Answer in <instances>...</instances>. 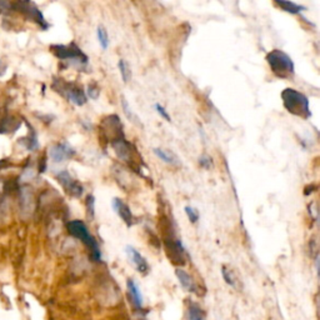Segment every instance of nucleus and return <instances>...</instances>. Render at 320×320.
<instances>
[{"instance_id":"nucleus-1","label":"nucleus","mask_w":320,"mask_h":320,"mask_svg":"<svg viewBox=\"0 0 320 320\" xmlns=\"http://www.w3.org/2000/svg\"><path fill=\"white\" fill-rule=\"evenodd\" d=\"M281 100L285 110L290 114L302 119H309L312 117L309 107V99L305 94L300 93L297 89L286 88L281 91Z\"/></svg>"},{"instance_id":"nucleus-2","label":"nucleus","mask_w":320,"mask_h":320,"mask_svg":"<svg viewBox=\"0 0 320 320\" xmlns=\"http://www.w3.org/2000/svg\"><path fill=\"white\" fill-rule=\"evenodd\" d=\"M266 63L271 73L279 79L290 80L295 75V65L290 55L280 49H273L266 54Z\"/></svg>"},{"instance_id":"nucleus-3","label":"nucleus","mask_w":320,"mask_h":320,"mask_svg":"<svg viewBox=\"0 0 320 320\" xmlns=\"http://www.w3.org/2000/svg\"><path fill=\"white\" fill-rule=\"evenodd\" d=\"M52 52L55 57L62 62L66 63L69 66H73L76 69L88 68L89 58L75 43H71L69 45H52Z\"/></svg>"},{"instance_id":"nucleus-4","label":"nucleus","mask_w":320,"mask_h":320,"mask_svg":"<svg viewBox=\"0 0 320 320\" xmlns=\"http://www.w3.org/2000/svg\"><path fill=\"white\" fill-rule=\"evenodd\" d=\"M66 229H68L69 234L71 237L76 238L80 240L84 245L90 252V256L94 261L102 260V252H100L99 244H98L97 239L89 233L88 227L85 223L81 220H71L66 224Z\"/></svg>"},{"instance_id":"nucleus-5","label":"nucleus","mask_w":320,"mask_h":320,"mask_svg":"<svg viewBox=\"0 0 320 320\" xmlns=\"http://www.w3.org/2000/svg\"><path fill=\"white\" fill-rule=\"evenodd\" d=\"M53 88L55 91L62 94L63 97L66 98L70 103H73L76 107H83L86 104L85 91L81 89V86L76 85L75 83H69V81L63 80V79H55Z\"/></svg>"},{"instance_id":"nucleus-6","label":"nucleus","mask_w":320,"mask_h":320,"mask_svg":"<svg viewBox=\"0 0 320 320\" xmlns=\"http://www.w3.org/2000/svg\"><path fill=\"white\" fill-rule=\"evenodd\" d=\"M164 244L168 258L172 260L173 264L182 266L187 263V249H185V247L183 245L182 240L175 237V234H170L169 237L165 238Z\"/></svg>"},{"instance_id":"nucleus-7","label":"nucleus","mask_w":320,"mask_h":320,"mask_svg":"<svg viewBox=\"0 0 320 320\" xmlns=\"http://www.w3.org/2000/svg\"><path fill=\"white\" fill-rule=\"evenodd\" d=\"M57 179L59 182V184L64 188L66 193L70 196H74V198H80L84 193V188L80 183L76 179H74L70 174H69L66 170H63V172L58 173Z\"/></svg>"},{"instance_id":"nucleus-8","label":"nucleus","mask_w":320,"mask_h":320,"mask_svg":"<svg viewBox=\"0 0 320 320\" xmlns=\"http://www.w3.org/2000/svg\"><path fill=\"white\" fill-rule=\"evenodd\" d=\"M50 159L54 163H63L68 160V159L74 158L75 155V150L73 149V146L69 145L68 143L63 141V143L54 144L49 150Z\"/></svg>"},{"instance_id":"nucleus-9","label":"nucleus","mask_w":320,"mask_h":320,"mask_svg":"<svg viewBox=\"0 0 320 320\" xmlns=\"http://www.w3.org/2000/svg\"><path fill=\"white\" fill-rule=\"evenodd\" d=\"M15 8L18 9L19 11L25 14L29 19H31L33 21L39 24L43 29H48V26H49L47 21H45L43 14L40 13L39 9H38L33 3H28V1H25V3H16Z\"/></svg>"},{"instance_id":"nucleus-10","label":"nucleus","mask_w":320,"mask_h":320,"mask_svg":"<svg viewBox=\"0 0 320 320\" xmlns=\"http://www.w3.org/2000/svg\"><path fill=\"white\" fill-rule=\"evenodd\" d=\"M110 145L113 146L115 154H117V156L120 160L127 163H130L131 160H133V153L135 149H134L133 145L125 139V136L124 138L117 139V140H114L113 143H110Z\"/></svg>"},{"instance_id":"nucleus-11","label":"nucleus","mask_w":320,"mask_h":320,"mask_svg":"<svg viewBox=\"0 0 320 320\" xmlns=\"http://www.w3.org/2000/svg\"><path fill=\"white\" fill-rule=\"evenodd\" d=\"M112 206L115 213H117V215L124 221L128 228L133 227L134 224H135V218H134L133 213H131L130 208L128 206L127 203H124L122 199L114 198L112 200Z\"/></svg>"},{"instance_id":"nucleus-12","label":"nucleus","mask_w":320,"mask_h":320,"mask_svg":"<svg viewBox=\"0 0 320 320\" xmlns=\"http://www.w3.org/2000/svg\"><path fill=\"white\" fill-rule=\"evenodd\" d=\"M125 253H127L128 258L130 259V261L133 263V265L135 266V269L139 273L143 274V275H146V274L149 273L150 268H149L148 261H146V259L144 258L143 255H141L135 248L130 247V245H127V247H125Z\"/></svg>"},{"instance_id":"nucleus-13","label":"nucleus","mask_w":320,"mask_h":320,"mask_svg":"<svg viewBox=\"0 0 320 320\" xmlns=\"http://www.w3.org/2000/svg\"><path fill=\"white\" fill-rule=\"evenodd\" d=\"M175 275H177L178 280H179L180 285L184 288L187 292L189 293H196L198 292V285H196L195 280L193 279V276L190 275L189 273L184 270V269L178 268L175 270Z\"/></svg>"},{"instance_id":"nucleus-14","label":"nucleus","mask_w":320,"mask_h":320,"mask_svg":"<svg viewBox=\"0 0 320 320\" xmlns=\"http://www.w3.org/2000/svg\"><path fill=\"white\" fill-rule=\"evenodd\" d=\"M128 286V292H129V295H130V299L133 302L134 307L138 308V309H141L143 308V295H141L140 289H139L138 284L133 280V279H129L127 281Z\"/></svg>"},{"instance_id":"nucleus-15","label":"nucleus","mask_w":320,"mask_h":320,"mask_svg":"<svg viewBox=\"0 0 320 320\" xmlns=\"http://www.w3.org/2000/svg\"><path fill=\"white\" fill-rule=\"evenodd\" d=\"M153 151L156 158L160 159L165 164L173 165V167H178V165H179V159H178V156L170 150H167V149L163 148H155Z\"/></svg>"},{"instance_id":"nucleus-16","label":"nucleus","mask_w":320,"mask_h":320,"mask_svg":"<svg viewBox=\"0 0 320 320\" xmlns=\"http://www.w3.org/2000/svg\"><path fill=\"white\" fill-rule=\"evenodd\" d=\"M274 3L281 10H284L285 13L293 14V15H297V14H300L302 11L307 10V6L300 5V4L294 3V1H288V0H275Z\"/></svg>"},{"instance_id":"nucleus-17","label":"nucleus","mask_w":320,"mask_h":320,"mask_svg":"<svg viewBox=\"0 0 320 320\" xmlns=\"http://www.w3.org/2000/svg\"><path fill=\"white\" fill-rule=\"evenodd\" d=\"M188 319L189 320H205V313L203 312L200 307L198 304H192L189 305L188 309Z\"/></svg>"},{"instance_id":"nucleus-18","label":"nucleus","mask_w":320,"mask_h":320,"mask_svg":"<svg viewBox=\"0 0 320 320\" xmlns=\"http://www.w3.org/2000/svg\"><path fill=\"white\" fill-rule=\"evenodd\" d=\"M118 69H119V73L123 81H124L125 84L129 83V80L131 79V70L124 59H120L119 62H118Z\"/></svg>"},{"instance_id":"nucleus-19","label":"nucleus","mask_w":320,"mask_h":320,"mask_svg":"<svg viewBox=\"0 0 320 320\" xmlns=\"http://www.w3.org/2000/svg\"><path fill=\"white\" fill-rule=\"evenodd\" d=\"M97 38L103 50H107L108 47H109V35H108L107 29L103 25H99L97 28Z\"/></svg>"},{"instance_id":"nucleus-20","label":"nucleus","mask_w":320,"mask_h":320,"mask_svg":"<svg viewBox=\"0 0 320 320\" xmlns=\"http://www.w3.org/2000/svg\"><path fill=\"white\" fill-rule=\"evenodd\" d=\"M221 274H223V278L224 280H225V283L229 284L230 286H234V288L237 286V278H235L232 269L227 268V266L224 265L223 268H221Z\"/></svg>"},{"instance_id":"nucleus-21","label":"nucleus","mask_w":320,"mask_h":320,"mask_svg":"<svg viewBox=\"0 0 320 320\" xmlns=\"http://www.w3.org/2000/svg\"><path fill=\"white\" fill-rule=\"evenodd\" d=\"M122 107H123V110H124V114L127 115L128 119L131 120V122H133L134 124H139L138 117H136V115L134 114L133 110H131V108L129 107V104H128V102H127V99H125V98H123V99H122Z\"/></svg>"},{"instance_id":"nucleus-22","label":"nucleus","mask_w":320,"mask_h":320,"mask_svg":"<svg viewBox=\"0 0 320 320\" xmlns=\"http://www.w3.org/2000/svg\"><path fill=\"white\" fill-rule=\"evenodd\" d=\"M33 195H31V193L29 192V189H24L23 193H21V204H23V211H31L30 208H29V205H30L31 203H33Z\"/></svg>"},{"instance_id":"nucleus-23","label":"nucleus","mask_w":320,"mask_h":320,"mask_svg":"<svg viewBox=\"0 0 320 320\" xmlns=\"http://www.w3.org/2000/svg\"><path fill=\"white\" fill-rule=\"evenodd\" d=\"M85 206H86V214H88V218L94 219L95 216V198L93 195H88L85 201Z\"/></svg>"},{"instance_id":"nucleus-24","label":"nucleus","mask_w":320,"mask_h":320,"mask_svg":"<svg viewBox=\"0 0 320 320\" xmlns=\"http://www.w3.org/2000/svg\"><path fill=\"white\" fill-rule=\"evenodd\" d=\"M85 95H88L90 99L93 100H97L98 98H99L100 95V89L99 86H98L97 83H91L88 85V89H86V94Z\"/></svg>"},{"instance_id":"nucleus-25","label":"nucleus","mask_w":320,"mask_h":320,"mask_svg":"<svg viewBox=\"0 0 320 320\" xmlns=\"http://www.w3.org/2000/svg\"><path fill=\"white\" fill-rule=\"evenodd\" d=\"M185 210V214H187L188 219H189V221L192 224H196L199 221V213L198 210H196L195 208H193V206H189L187 205L184 208Z\"/></svg>"},{"instance_id":"nucleus-26","label":"nucleus","mask_w":320,"mask_h":320,"mask_svg":"<svg viewBox=\"0 0 320 320\" xmlns=\"http://www.w3.org/2000/svg\"><path fill=\"white\" fill-rule=\"evenodd\" d=\"M19 125H15V119L14 118H6L3 122V127H0V131L8 133L9 130H14Z\"/></svg>"},{"instance_id":"nucleus-27","label":"nucleus","mask_w":320,"mask_h":320,"mask_svg":"<svg viewBox=\"0 0 320 320\" xmlns=\"http://www.w3.org/2000/svg\"><path fill=\"white\" fill-rule=\"evenodd\" d=\"M199 165H200L201 168H204V169H210V168L213 167V159L209 155H206V154H203V155L199 158Z\"/></svg>"},{"instance_id":"nucleus-28","label":"nucleus","mask_w":320,"mask_h":320,"mask_svg":"<svg viewBox=\"0 0 320 320\" xmlns=\"http://www.w3.org/2000/svg\"><path fill=\"white\" fill-rule=\"evenodd\" d=\"M154 108H155L156 113H158L160 117L163 118V119H165L167 122H172V117L169 115V113H168V110L165 109L164 107H163L162 104H159V103H156L155 105H154Z\"/></svg>"},{"instance_id":"nucleus-29","label":"nucleus","mask_w":320,"mask_h":320,"mask_svg":"<svg viewBox=\"0 0 320 320\" xmlns=\"http://www.w3.org/2000/svg\"><path fill=\"white\" fill-rule=\"evenodd\" d=\"M4 71H5V65H4L3 62L0 60V75H1V74H3Z\"/></svg>"}]
</instances>
